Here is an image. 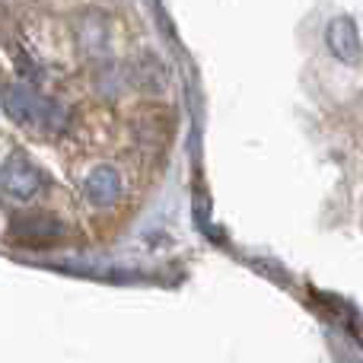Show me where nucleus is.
Returning a JSON list of instances; mask_svg holds the SVG:
<instances>
[{
    "mask_svg": "<svg viewBox=\"0 0 363 363\" xmlns=\"http://www.w3.org/2000/svg\"><path fill=\"white\" fill-rule=\"evenodd\" d=\"M4 108L13 121H19L26 128H38V131H61L64 118H67V112L57 102L35 93L26 83H10L4 89Z\"/></svg>",
    "mask_w": 363,
    "mask_h": 363,
    "instance_id": "1",
    "label": "nucleus"
},
{
    "mask_svg": "<svg viewBox=\"0 0 363 363\" xmlns=\"http://www.w3.org/2000/svg\"><path fill=\"white\" fill-rule=\"evenodd\" d=\"M325 42H328V51H332L341 64H360L363 45H360V32L351 16L332 19L325 29Z\"/></svg>",
    "mask_w": 363,
    "mask_h": 363,
    "instance_id": "2",
    "label": "nucleus"
},
{
    "mask_svg": "<svg viewBox=\"0 0 363 363\" xmlns=\"http://www.w3.org/2000/svg\"><path fill=\"white\" fill-rule=\"evenodd\" d=\"M38 188H42V172L26 157H10L4 163V191L10 198L29 201V198H35Z\"/></svg>",
    "mask_w": 363,
    "mask_h": 363,
    "instance_id": "3",
    "label": "nucleus"
},
{
    "mask_svg": "<svg viewBox=\"0 0 363 363\" xmlns=\"http://www.w3.org/2000/svg\"><path fill=\"white\" fill-rule=\"evenodd\" d=\"M13 233L26 242H55L57 236H64V223L48 213H23L13 223Z\"/></svg>",
    "mask_w": 363,
    "mask_h": 363,
    "instance_id": "4",
    "label": "nucleus"
},
{
    "mask_svg": "<svg viewBox=\"0 0 363 363\" xmlns=\"http://www.w3.org/2000/svg\"><path fill=\"white\" fill-rule=\"evenodd\" d=\"M118 191H121V179L112 166H99L93 169V176L86 179V198L93 207H108L118 201Z\"/></svg>",
    "mask_w": 363,
    "mask_h": 363,
    "instance_id": "5",
    "label": "nucleus"
}]
</instances>
